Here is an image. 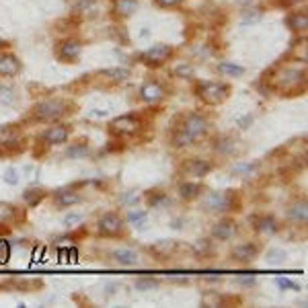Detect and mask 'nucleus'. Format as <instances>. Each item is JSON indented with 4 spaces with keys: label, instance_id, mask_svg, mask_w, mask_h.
Returning <instances> with one entry per match:
<instances>
[{
    "label": "nucleus",
    "instance_id": "obj_1",
    "mask_svg": "<svg viewBox=\"0 0 308 308\" xmlns=\"http://www.w3.org/2000/svg\"><path fill=\"white\" fill-rule=\"evenodd\" d=\"M208 130H210V119L205 117L203 113H197V111L185 113V115L181 117V121L173 128V132H170V146L189 148L197 140L205 138Z\"/></svg>",
    "mask_w": 308,
    "mask_h": 308
},
{
    "label": "nucleus",
    "instance_id": "obj_2",
    "mask_svg": "<svg viewBox=\"0 0 308 308\" xmlns=\"http://www.w3.org/2000/svg\"><path fill=\"white\" fill-rule=\"evenodd\" d=\"M269 86L280 93H288V95H298V90L304 88L306 83V72L298 70V68H290L283 66V70H280L276 76H267Z\"/></svg>",
    "mask_w": 308,
    "mask_h": 308
},
{
    "label": "nucleus",
    "instance_id": "obj_3",
    "mask_svg": "<svg viewBox=\"0 0 308 308\" xmlns=\"http://www.w3.org/2000/svg\"><path fill=\"white\" fill-rule=\"evenodd\" d=\"M70 111V103L64 99H45L35 103V107L31 109V117L37 121H60Z\"/></svg>",
    "mask_w": 308,
    "mask_h": 308
},
{
    "label": "nucleus",
    "instance_id": "obj_4",
    "mask_svg": "<svg viewBox=\"0 0 308 308\" xmlns=\"http://www.w3.org/2000/svg\"><path fill=\"white\" fill-rule=\"evenodd\" d=\"M203 208L208 212H232V210H241V201H238L236 191L232 189H224V191H210L203 199Z\"/></svg>",
    "mask_w": 308,
    "mask_h": 308
},
{
    "label": "nucleus",
    "instance_id": "obj_5",
    "mask_svg": "<svg viewBox=\"0 0 308 308\" xmlns=\"http://www.w3.org/2000/svg\"><path fill=\"white\" fill-rule=\"evenodd\" d=\"M196 95L205 105H222V103L230 97V84L226 83H216V81H205L196 86Z\"/></svg>",
    "mask_w": 308,
    "mask_h": 308
},
{
    "label": "nucleus",
    "instance_id": "obj_6",
    "mask_svg": "<svg viewBox=\"0 0 308 308\" xmlns=\"http://www.w3.org/2000/svg\"><path fill=\"white\" fill-rule=\"evenodd\" d=\"M140 130H142V119L136 113H125V115H119L109 121V134L117 140L138 134Z\"/></svg>",
    "mask_w": 308,
    "mask_h": 308
},
{
    "label": "nucleus",
    "instance_id": "obj_7",
    "mask_svg": "<svg viewBox=\"0 0 308 308\" xmlns=\"http://www.w3.org/2000/svg\"><path fill=\"white\" fill-rule=\"evenodd\" d=\"M97 232L101 236H121L125 232V224L123 218L115 212H107L103 214L97 220Z\"/></svg>",
    "mask_w": 308,
    "mask_h": 308
},
{
    "label": "nucleus",
    "instance_id": "obj_8",
    "mask_svg": "<svg viewBox=\"0 0 308 308\" xmlns=\"http://www.w3.org/2000/svg\"><path fill=\"white\" fill-rule=\"evenodd\" d=\"M214 148V152L222 156V158H232V156H238L243 150V146H241V140L234 138V136L230 134H224V136H218V138L214 140L212 144Z\"/></svg>",
    "mask_w": 308,
    "mask_h": 308
},
{
    "label": "nucleus",
    "instance_id": "obj_9",
    "mask_svg": "<svg viewBox=\"0 0 308 308\" xmlns=\"http://www.w3.org/2000/svg\"><path fill=\"white\" fill-rule=\"evenodd\" d=\"M170 54H173V48H170L168 43H156V45H152L150 50H146V52L140 56V58H142V62H144L146 66L156 68V66L165 64V62L170 58Z\"/></svg>",
    "mask_w": 308,
    "mask_h": 308
},
{
    "label": "nucleus",
    "instance_id": "obj_10",
    "mask_svg": "<svg viewBox=\"0 0 308 308\" xmlns=\"http://www.w3.org/2000/svg\"><path fill=\"white\" fill-rule=\"evenodd\" d=\"M259 253H261V245L259 243H255V241L243 243V245L234 247L232 261H234V263H238V265H251L259 257Z\"/></svg>",
    "mask_w": 308,
    "mask_h": 308
},
{
    "label": "nucleus",
    "instance_id": "obj_11",
    "mask_svg": "<svg viewBox=\"0 0 308 308\" xmlns=\"http://www.w3.org/2000/svg\"><path fill=\"white\" fill-rule=\"evenodd\" d=\"M181 168H183V173L189 177L203 179L214 170V163L205 161V158H187V161L181 165Z\"/></svg>",
    "mask_w": 308,
    "mask_h": 308
},
{
    "label": "nucleus",
    "instance_id": "obj_12",
    "mask_svg": "<svg viewBox=\"0 0 308 308\" xmlns=\"http://www.w3.org/2000/svg\"><path fill=\"white\" fill-rule=\"evenodd\" d=\"M70 134H72V128H70V125H66V123H54V125H50V128L43 132L41 140H43L45 144H48V146L64 144L68 138H70Z\"/></svg>",
    "mask_w": 308,
    "mask_h": 308
},
{
    "label": "nucleus",
    "instance_id": "obj_13",
    "mask_svg": "<svg viewBox=\"0 0 308 308\" xmlns=\"http://www.w3.org/2000/svg\"><path fill=\"white\" fill-rule=\"evenodd\" d=\"M251 222H253V228L259 232V234H263V236H273V234H278L281 230V224L278 222V218H273V216H253L251 218Z\"/></svg>",
    "mask_w": 308,
    "mask_h": 308
},
{
    "label": "nucleus",
    "instance_id": "obj_14",
    "mask_svg": "<svg viewBox=\"0 0 308 308\" xmlns=\"http://www.w3.org/2000/svg\"><path fill=\"white\" fill-rule=\"evenodd\" d=\"M52 199H54V203L58 205V208H72V205H76V203H81L83 201V196L76 191V185H72V187H62V189H58L52 196Z\"/></svg>",
    "mask_w": 308,
    "mask_h": 308
},
{
    "label": "nucleus",
    "instance_id": "obj_15",
    "mask_svg": "<svg viewBox=\"0 0 308 308\" xmlns=\"http://www.w3.org/2000/svg\"><path fill=\"white\" fill-rule=\"evenodd\" d=\"M83 54V41L81 39H64L58 45V58L62 62H76V58Z\"/></svg>",
    "mask_w": 308,
    "mask_h": 308
},
{
    "label": "nucleus",
    "instance_id": "obj_16",
    "mask_svg": "<svg viewBox=\"0 0 308 308\" xmlns=\"http://www.w3.org/2000/svg\"><path fill=\"white\" fill-rule=\"evenodd\" d=\"M140 99L144 103H148V105H154V103L165 99V86L158 81H148L140 88Z\"/></svg>",
    "mask_w": 308,
    "mask_h": 308
},
{
    "label": "nucleus",
    "instance_id": "obj_17",
    "mask_svg": "<svg viewBox=\"0 0 308 308\" xmlns=\"http://www.w3.org/2000/svg\"><path fill=\"white\" fill-rule=\"evenodd\" d=\"M238 232V226L232 218H224L212 226V238L214 241H230V238Z\"/></svg>",
    "mask_w": 308,
    "mask_h": 308
},
{
    "label": "nucleus",
    "instance_id": "obj_18",
    "mask_svg": "<svg viewBox=\"0 0 308 308\" xmlns=\"http://www.w3.org/2000/svg\"><path fill=\"white\" fill-rule=\"evenodd\" d=\"M230 302H241V298H234V296H224L218 290H208L201 294V304L203 306H228Z\"/></svg>",
    "mask_w": 308,
    "mask_h": 308
},
{
    "label": "nucleus",
    "instance_id": "obj_19",
    "mask_svg": "<svg viewBox=\"0 0 308 308\" xmlns=\"http://www.w3.org/2000/svg\"><path fill=\"white\" fill-rule=\"evenodd\" d=\"M288 218L294 226H306L308 222V203L306 199H298V201H294L290 205V210H288Z\"/></svg>",
    "mask_w": 308,
    "mask_h": 308
},
{
    "label": "nucleus",
    "instance_id": "obj_20",
    "mask_svg": "<svg viewBox=\"0 0 308 308\" xmlns=\"http://www.w3.org/2000/svg\"><path fill=\"white\" fill-rule=\"evenodd\" d=\"M111 261L115 265L119 267H134V265H138V253L132 249H115L111 253Z\"/></svg>",
    "mask_w": 308,
    "mask_h": 308
},
{
    "label": "nucleus",
    "instance_id": "obj_21",
    "mask_svg": "<svg viewBox=\"0 0 308 308\" xmlns=\"http://www.w3.org/2000/svg\"><path fill=\"white\" fill-rule=\"evenodd\" d=\"M21 72V62L13 54H0V76H17Z\"/></svg>",
    "mask_w": 308,
    "mask_h": 308
},
{
    "label": "nucleus",
    "instance_id": "obj_22",
    "mask_svg": "<svg viewBox=\"0 0 308 308\" xmlns=\"http://www.w3.org/2000/svg\"><path fill=\"white\" fill-rule=\"evenodd\" d=\"M25 150V140L19 138V134L10 136L8 140L0 142V156H10V154H19Z\"/></svg>",
    "mask_w": 308,
    "mask_h": 308
},
{
    "label": "nucleus",
    "instance_id": "obj_23",
    "mask_svg": "<svg viewBox=\"0 0 308 308\" xmlns=\"http://www.w3.org/2000/svg\"><path fill=\"white\" fill-rule=\"evenodd\" d=\"M177 191H179V197L181 199L193 201V199H197L201 196L203 187L199 183H191V181H181V183L177 185Z\"/></svg>",
    "mask_w": 308,
    "mask_h": 308
},
{
    "label": "nucleus",
    "instance_id": "obj_24",
    "mask_svg": "<svg viewBox=\"0 0 308 308\" xmlns=\"http://www.w3.org/2000/svg\"><path fill=\"white\" fill-rule=\"evenodd\" d=\"M45 197H48V189H43V187H29L23 191V201H25V205H29V208H37Z\"/></svg>",
    "mask_w": 308,
    "mask_h": 308
},
{
    "label": "nucleus",
    "instance_id": "obj_25",
    "mask_svg": "<svg viewBox=\"0 0 308 308\" xmlns=\"http://www.w3.org/2000/svg\"><path fill=\"white\" fill-rule=\"evenodd\" d=\"M101 78H105V81L117 84V83H125L130 78V70L128 68H105V70L99 72Z\"/></svg>",
    "mask_w": 308,
    "mask_h": 308
},
{
    "label": "nucleus",
    "instance_id": "obj_26",
    "mask_svg": "<svg viewBox=\"0 0 308 308\" xmlns=\"http://www.w3.org/2000/svg\"><path fill=\"white\" fill-rule=\"evenodd\" d=\"M191 251L196 253L197 257H210L214 253V241L212 238H199V241H196L191 245Z\"/></svg>",
    "mask_w": 308,
    "mask_h": 308
},
{
    "label": "nucleus",
    "instance_id": "obj_27",
    "mask_svg": "<svg viewBox=\"0 0 308 308\" xmlns=\"http://www.w3.org/2000/svg\"><path fill=\"white\" fill-rule=\"evenodd\" d=\"M88 142L86 140H81V142H76V144H72L70 148L66 150V156L68 158H72V161H78V158H84L86 154H88Z\"/></svg>",
    "mask_w": 308,
    "mask_h": 308
},
{
    "label": "nucleus",
    "instance_id": "obj_28",
    "mask_svg": "<svg viewBox=\"0 0 308 308\" xmlns=\"http://www.w3.org/2000/svg\"><path fill=\"white\" fill-rule=\"evenodd\" d=\"M288 27H292L294 31H306V27H308V15L304 13H294V15H290L288 17Z\"/></svg>",
    "mask_w": 308,
    "mask_h": 308
},
{
    "label": "nucleus",
    "instance_id": "obj_29",
    "mask_svg": "<svg viewBox=\"0 0 308 308\" xmlns=\"http://www.w3.org/2000/svg\"><path fill=\"white\" fill-rule=\"evenodd\" d=\"M138 8V0H115V13L119 17H130Z\"/></svg>",
    "mask_w": 308,
    "mask_h": 308
},
{
    "label": "nucleus",
    "instance_id": "obj_30",
    "mask_svg": "<svg viewBox=\"0 0 308 308\" xmlns=\"http://www.w3.org/2000/svg\"><path fill=\"white\" fill-rule=\"evenodd\" d=\"M179 245L175 241H158L156 245L150 247V251H152V253H156V255H161V257H168V255H173V251Z\"/></svg>",
    "mask_w": 308,
    "mask_h": 308
},
{
    "label": "nucleus",
    "instance_id": "obj_31",
    "mask_svg": "<svg viewBox=\"0 0 308 308\" xmlns=\"http://www.w3.org/2000/svg\"><path fill=\"white\" fill-rule=\"evenodd\" d=\"M146 201H148V205H150V208H163L165 203H168V196H167L165 191L154 189V191H150V193H146Z\"/></svg>",
    "mask_w": 308,
    "mask_h": 308
},
{
    "label": "nucleus",
    "instance_id": "obj_32",
    "mask_svg": "<svg viewBox=\"0 0 308 308\" xmlns=\"http://www.w3.org/2000/svg\"><path fill=\"white\" fill-rule=\"evenodd\" d=\"M17 103V93H15V88L13 86H0V105H4V107H10V105H15Z\"/></svg>",
    "mask_w": 308,
    "mask_h": 308
},
{
    "label": "nucleus",
    "instance_id": "obj_33",
    "mask_svg": "<svg viewBox=\"0 0 308 308\" xmlns=\"http://www.w3.org/2000/svg\"><path fill=\"white\" fill-rule=\"evenodd\" d=\"M158 283H161V280H158V278H138L134 281V286H136V290H140V292H148V290H156Z\"/></svg>",
    "mask_w": 308,
    "mask_h": 308
},
{
    "label": "nucleus",
    "instance_id": "obj_34",
    "mask_svg": "<svg viewBox=\"0 0 308 308\" xmlns=\"http://www.w3.org/2000/svg\"><path fill=\"white\" fill-rule=\"evenodd\" d=\"M218 70L222 74H228V76H243L245 74V68L238 66V64H232V62H220Z\"/></svg>",
    "mask_w": 308,
    "mask_h": 308
},
{
    "label": "nucleus",
    "instance_id": "obj_35",
    "mask_svg": "<svg viewBox=\"0 0 308 308\" xmlns=\"http://www.w3.org/2000/svg\"><path fill=\"white\" fill-rule=\"evenodd\" d=\"M259 168L257 163H238L232 167V175H241V177H247V175H253L255 170Z\"/></svg>",
    "mask_w": 308,
    "mask_h": 308
},
{
    "label": "nucleus",
    "instance_id": "obj_36",
    "mask_svg": "<svg viewBox=\"0 0 308 308\" xmlns=\"http://www.w3.org/2000/svg\"><path fill=\"white\" fill-rule=\"evenodd\" d=\"M128 224H132V226H144L146 224V220H148V212H144V210H132L130 214H128Z\"/></svg>",
    "mask_w": 308,
    "mask_h": 308
},
{
    "label": "nucleus",
    "instance_id": "obj_37",
    "mask_svg": "<svg viewBox=\"0 0 308 308\" xmlns=\"http://www.w3.org/2000/svg\"><path fill=\"white\" fill-rule=\"evenodd\" d=\"M17 216H19V212H17L15 205L0 203V222H10V220H15Z\"/></svg>",
    "mask_w": 308,
    "mask_h": 308
},
{
    "label": "nucleus",
    "instance_id": "obj_38",
    "mask_svg": "<svg viewBox=\"0 0 308 308\" xmlns=\"http://www.w3.org/2000/svg\"><path fill=\"white\" fill-rule=\"evenodd\" d=\"M267 261L271 265H280V263H283L286 261V253L283 251H280V249H271L269 253H267Z\"/></svg>",
    "mask_w": 308,
    "mask_h": 308
},
{
    "label": "nucleus",
    "instance_id": "obj_39",
    "mask_svg": "<svg viewBox=\"0 0 308 308\" xmlns=\"http://www.w3.org/2000/svg\"><path fill=\"white\" fill-rule=\"evenodd\" d=\"M276 283L281 288V290H294V292H300L302 288L298 286L296 281H292L290 278H276Z\"/></svg>",
    "mask_w": 308,
    "mask_h": 308
},
{
    "label": "nucleus",
    "instance_id": "obj_40",
    "mask_svg": "<svg viewBox=\"0 0 308 308\" xmlns=\"http://www.w3.org/2000/svg\"><path fill=\"white\" fill-rule=\"evenodd\" d=\"M15 134H19V132H17V128H15L13 123H8V125H0V142L8 140L10 136H15Z\"/></svg>",
    "mask_w": 308,
    "mask_h": 308
},
{
    "label": "nucleus",
    "instance_id": "obj_41",
    "mask_svg": "<svg viewBox=\"0 0 308 308\" xmlns=\"http://www.w3.org/2000/svg\"><path fill=\"white\" fill-rule=\"evenodd\" d=\"M175 76H179V78H191L193 76V66L191 64H183V66L175 68Z\"/></svg>",
    "mask_w": 308,
    "mask_h": 308
},
{
    "label": "nucleus",
    "instance_id": "obj_42",
    "mask_svg": "<svg viewBox=\"0 0 308 308\" xmlns=\"http://www.w3.org/2000/svg\"><path fill=\"white\" fill-rule=\"evenodd\" d=\"M2 179H4V183H8V185H17L19 183V177H17V168H6L4 170V175H2Z\"/></svg>",
    "mask_w": 308,
    "mask_h": 308
},
{
    "label": "nucleus",
    "instance_id": "obj_43",
    "mask_svg": "<svg viewBox=\"0 0 308 308\" xmlns=\"http://www.w3.org/2000/svg\"><path fill=\"white\" fill-rule=\"evenodd\" d=\"M62 222L64 226H76L78 222H83V214H66Z\"/></svg>",
    "mask_w": 308,
    "mask_h": 308
},
{
    "label": "nucleus",
    "instance_id": "obj_44",
    "mask_svg": "<svg viewBox=\"0 0 308 308\" xmlns=\"http://www.w3.org/2000/svg\"><path fill=\"white\" fill-rule=\"evenodd\" d=\"M136 193L134 191H128V193H123V196H119V203H136Z\"/></svg>",
    "mask_w": 308,
    "mask_h": 308
},
{
    "label": "nucleus",
    "instance_id": "obj_45",
    "mask_svg": "<svg viewBox=\"0 0 308 308\" xmlns=\"http://www.w3.org/2000/svg\"><path fill=\"white\" fill-rule=\"evenodd\" d=\"M238 283H241V286H255L257 278L255 276H251V278H238Z\"/></svg>",
    "mask_w": 308,
    "mask_h": 308
},
{
    "label": "nucleus",
    "instance_id": "obj_46",
    "mask_svg": "<svg viewBox=\"0 0 308 308\" xmlns=\"http://www.w3.org/2000/svg\"><path fill=\"white\" fill-rule=\"evenodd\" d=\"M257 19H261V10H259V8H257V13H245V17H243L245 23H249V21L253 23V21H257Z\"/></svg>",
    "mask_w": 308,
    "mask_h": 308
},
{
    "label": "nucleus",
    "instance_id": "obj_47",
    "mask_svg": "<svg viewBox=\"0 0 308 308\" xmlns=\"http://www.w3.org/2000/svg\"><path fill=\"white\" fill-rule=\"evenodd\" d=\"M251 121H253V115H251V113H249V115H245V117H241V119H238V125H241V130H247Z\"/></svg>",
    "mask_w": 308,
    "mask_h": 308
},
{
    "label": "nucleus",
    "instance_id": "obj_48",
    "mask_svg": "<svg viewBox=\"0 0 308 308\" xmlns=\"http://www.w3.org/2000/svg\"><path fill=\"white\" fill-rule=\"evenodd\" d=\"M154 2H156L158 6H175V4H179V2H183V0H154Z\"/></svg>",
    "mask_w": 308,
    "mask_h": 308
},
{
    "label": "nucleus",
    "instance_id": "obj_49",
    "mask_svg": "<svg viewBox=\"0 0 308 308\" xmlns=\"http://www.w3.org/2000/svg\"><path fill=\"white\" fill-rule=\"evenodd\" d=\"M170 281H175V283H183V286H187V283H189V280H187V278H173Z\"/></svg>",
    "mask_w": 308,
    "mask_h": 308
}]
</instances>
